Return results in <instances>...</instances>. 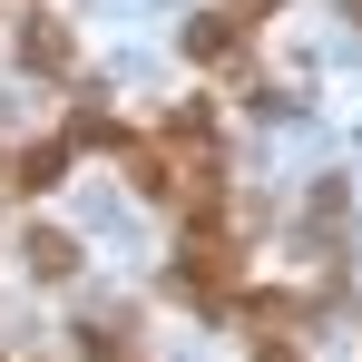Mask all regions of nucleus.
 Masks as SVG:
<instances>
[{
    "mask_svg": "<svg viewBox=\"0 0 362 362\" xmlns=\"http://www.w3.org/2000/svg\"><path fill=\"white\" fill-rule=\"evenodd\" d=\"M0 177L20 186V196H49V186L69 177V137H40V147H20V157H10Z\"/></svg>",
    "mask_w": 362,
    "mask_h": 362,
    "instance_id": "obj_1",
    "label": "nucleus"
},
{
    "mask_svg": "<svg viewBox=\"0 0 362 362\" xmlns=\"http://www.w3.org/2000/svg\"><path fill=\"white\" fill-rule=\"evenodd\" d=\"M20 255H30V274H40V284H69V274H78V245H69L59 226H40V235L20 245Z\"/></svg>",
    "mask_w": 362,
    "mask_h": 362,
    "instance_id": "obj_2",
    "label": "nucleus"
},
{
    "mask_svg": "<svg viewBox=\"0 0 362 362\" xmlns=\"http://www.w3.org/2000/svg\"><path fill=\"white\" fill-rule=\"evenodd\" d=\"M20 59L30 69H69V30L59 20H30V30H20Z\"/></svg>",
    "mask_w": 362,
    "mask_h": 362,
    "instance_id": "obj_3",
    "label": "nucleus"
},
{
    "mask_svg": "<svg viewBox=\"0 0 362 362\" xmlns=\"http://www.w3.org/2000/svg\"><path fill=\"white\" fill-rule=\"evenodd\" d=\"M186 49H196V59H226V49H235V30H226V10H206V20L186 30Z\"/></svg>",
    "mask_w": 362,
    "mask_h": 362,
    "instance_id": "obj_4",
    "label": "nucleus"
},
{
    "mask_svg": "<svg viewBox=\"0 0 362 362\" xmlns=\"http://www.w3.org/2000/svg\"><path fill=\"white\" fill-rule=\"evenodd\" d=\"M264 362H294V343H274V353H264Z\"/></svg>",
    "mask_w": 362,
    "mask_h": 362,
    "instance_id": "obj_5",
    "label": "nucleus"
},
{
    "mask_svg": "<svg viewBox=\"0 0 362 362\" xmlns=\"http://www.w3.org/2000/svg\"><path fill=\"white\" fill-rule=\"evenodd\" d=\"M0 167H10V157H0Z\"/></svg>",
    "mask_w": 362,
    "mask_h": 362,
    "instance_id": "obj_6",
    "label": "nucleus"
}]
</instances>
